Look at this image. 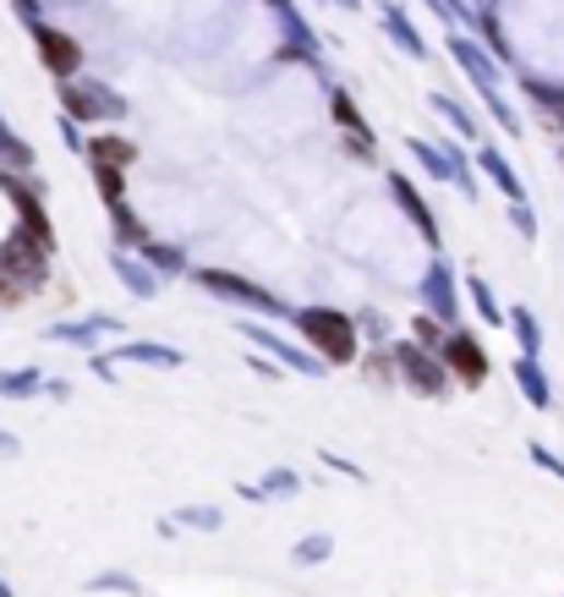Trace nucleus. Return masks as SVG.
<instances>
[{"label": "nucleus", "mask_w": 564, "mask_h": 597, "mask_svg": "<svg viewBox=\"0 0 564 597\" xmlns=\"http://www.w3.org/2000/svg\"><path fill=\"white\" fill-rule=\"evenodd\" d=\"M444 351L455 356V373H460L466 384H482V373H487V362H482V351H477V340H449Z\"/></svg>", "instance_id": "obj_4"}, {"label": "nucleus", "mask_w": 564, "mask_h": 597, "mask_svg": "<svg viewBox=\"0 0 564 597\" xmlns=\"http://www.w3.org/2000/svg\"><path fill=\"white\" fill-rule=\"evenodd\" d=\"M324 553H329V537H307V542L296 548V559H302V564H313V559H324Z\"/></svg>", "instance_id": "obj_11"}, {"label": "nucleus", "mask_w": 564, "mask_h": 597, "mask_svg": "<svg viewBox=\"0 0 564 597\" xmlns=\"http://www.w3.org/2000/svg\"><path fill=\"white\" fill-rule=\"evenodd\" d=\"M116 274H121V280H127V285H132V291H143V296H149V291H154V280H149V274H143V269H132V258H116Z\"/></svg>", "instance_id": "obj_7"}, {"label": "nucleus", "mask_w": 564, "mask_h": 597, "mask_svg": "<svg viewBox=\"0 0 564 597\" xmlns=\"http://www.w3.org/2000/svg\"><path fill=\"white\" fill-rule=\"evenodd\" d=\"M176 520H181V526H209V531H214V526H220V510H198V504H192V510H181Z\"/></svg>", "instance_id": "obj_10"}, {"label": "nucleus", "mask_w": 564, "mask_h": 597, "mask_svg": "<svg viewBox=\"0 0 564 597\" xmlns=\"http://www.w3.org/2000/svg\"><path fill=\"white\" fill-rule=\"evenodd\" d=\"M247 340H252V346H263V351H274L280 362H296L302 373H318V362H313V356H302L296 346H285V340H280V335H269V329H252V324H247Z\"/></svg>", "instance_id": "obj_3"}, {"label": "nucleus", "mask_w": 564, "mask_h": 597, "mask_svg": "<svg viewBox=\"0 0 564 597\" xmlns=\"http://www.w3.org/2000/svg\"><path fill=\"white\" fill-rule=\"evenodd\" d=\"M296 324H302V335H307V340H313V346H318L329 362H351V356H356L351 324H345L340 313H302Z\"/></svg>", "instance_id": "obj_1"}, {"label": "nucleus", "mask_w": 564, "mask_h": 597, "mask_svg": "<svg viewBox=\"0 0 564 597\" xmlns=\"http://www.w3.org/2000/svg\"><path fill=\"white\" fill-rule=\"evenodd\" d=\"M0 597H12V592H7V586H0Z\"/></svg>", "instance_id": "obj_14"}, {"label": "nucleus", "mask_w": 564, "mask_h": 597, "mask_svg": "<svg viewBox=\"0 0 564 597\" xmlns=\"http://www.w3.org/2000/svg\"><path fill=\"white\" fill-rule=\"evenodd\" d=\"M520 384H526V400L531 406H548V389H542V373L537 367H520Z\"/></svg>", "instance_id": "obj_9"}, {"label": "nucleus", "mask_w": 564, "mask_h": 597, "mask_svg": "<svg viewBox=\"0 0 564 597\" xmlns=\"http://www.w3.org/2000/svg\"><path fill=\"white\" fill-rule=\"evenodd\" d=\"M400 362H406V373L416 378V389H438V384H444V378H438V367H433V362H422V356H416L411 346L400 351Z\"/></svg>", "instance_id": "obj_6"}, {"label": "nucleus", "mask_w": 564, "mask_h": 597, "mask_svg": "<svg viewBox=\"0 0 564 597\" xmlns=\"http://www.w3.org/2000/svg\"><path fill=\"white\" fill-rule=\"evenodd\" d=\"M0 455H17V438H7V433H0Z\"/></svg>", "instance_id": "obj_13"}, {"label": "nucleus", "mask_w": 564, "mask_h": 597, "mask_svg": "<svg viewBox=\"0 0 564 597\" xmlns=\"http://www.w3.org/2000/svg\"><path fill=\"white\" fill-rule=\"evenodd\" d=\"M203 285H214V291H231V296H242V307L274 313V296H269V291H258V285H242V280H231V274H203Z\"/></svg>", "instance_id": "obj_2"}, {"label": "nucleus", "mask_w": 564, "mask_h": 597, "mask_svg": "<svg viewBox=\"0 0 564 597\" xmlns=\"http://www.w3.org/2000/svg\"><path fill=\"white\" fill-rule=\"evenodd\" d=\"M39 384V373H0V395H28Z\"/></svg>", "instance_id": "obj_8"}, {"label": "nucleus", "mask_w": 564, "mask_h": 597, "mask_svg": "<svg viewBox=\"0 0 564 597\" xmlns=\"http://www.w3.org/2000/svg\"><path fill=\"white\" fill-rule=\"evenodd\" d=\"M515 329H520L526 351H537V324H531V313H520V307H515Z\"/></svg>", "instance_id": "obj_12"}, {"label": "nucleus", "mask_w": 564, "mask_h": 597, "mask_svg": "<svg viewBox=\"0 0 564 597\" xmlns=\"http://www.w3.org/2000/svg\"><path fill=\"white\" fill-rule=\"evenodd\" d=\"M291 488H296V471H269V482H242L247 499H280V493H291Z\"/></svg>", "instance_id": "obj_5"}]
</instances>
